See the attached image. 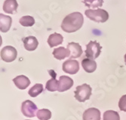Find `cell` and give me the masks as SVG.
<instances>
[{"mask_svg": "<svg viewBox=\"0 0 126 120\" xmlns=\"http://www.w3.org/2000/svg\"><path fill=\"white\" fill-rule=\"evenodd\" d=\"M84 23L83 15L80 12H73L66 15L61 23V29L68 33L76 32L81 29Z\"/></svg>", "mask_w": 126, "mask_h": 120, "instance_id": "1", "label": "cell"}, {"mask_svg": "<svg viewBox=\"0 0 126 120\" xmlns=\"http://www.w3.org/2000/svg\"><path fill=\"white\" fill-rule=\"evenodd\" d=\"M86 17L97 23H105L109 18V14L104 9H88L85 12Z\"/></svg>", "mask_w": 126, "mask_h": 120, "instance_id": "2", "label": "cell"}, {"mask_svg": "<svg viewBox=\"0 0 126 120\" xmlns=\"http://www.w3.org/2000/svg\"><path fill=\"white\" fill-rule=\"evenodd\" d=\"M91 91L92 89L88 84L79 86L76 87L75 91V98L79 102H85L90 98L91 95Z\"/></svg>", "mask_w": 126, "mask_h": 120, "instance_id": "3", "label": "cell"}, {"mask_svg": "<svg viewBox=\"0 0 126 120\" xmlns=\"http://www.w3.org/2000/svg\"><path fill=\"white\" fill-rule=\"evenodd\" d=\"M102 46L96 41H90L86 45L85 55L87 58L94 60L99 57L101 53Z\"/></svg>", "mask_w": 126, "mask_h": 120, "instance_id": "4", "label": "cell"}, {"mask_svg": "<svg viewBox=\"0 0 126 120\" xmlns=\"http://www.w3.org/2000/svg\"><path fill=\"white\" fill-rule=\"evenodd\" d=\"M0 55H1V58L3 61L10 63V62L14 61L17 58V52L15 48L8 45V46L4 47L3 49H2Z\"/></svg>", "mask_w": 126, "mask_h": 120, "instance_id": "5", "label": "cell"}, {"mask_svg": "<svg viewBox=\"0 0 126 120\" xmlns=\"http://www.w3.org/2000/svg\"><path fill=\"white\" fill-rule=\"evenodd\" d=\"M37 106L31 101H25L22 103L21 105V111L25 116L29 118H32L37 113Z\"/></svg>", "mask_w": 126, "mask_h": 120, "instance_id": "6", "label": "cell"}, {"mask_svg": "<svg viewBox=\"0 0 126 120\" xmlns=\"http://www.w3.org/2000/svg\"><path fill=\"white\" fill-rule=\"evenodd\" d=\"M63 70L66 73L74 75L79 70V64L76 60L70 59L66 61L62 66Z\"/></svg>", "mask_w": 126, "mask_h": 120, "instance_id": "7", "label": "cell"}, {"mask_svg": "<svg viewBox=\"0 0 126 120\" xmlns=\"http://www.w3.org/2000/svg\"><path fill=\"white\" fill-rule=\"evenodd\" d=\"M73 86V80L69 76H61L59 78V87L58 91L63 92L70 89Z\"/></svg>", "mask_w": 126, "mask_h": 120, "instance_id": "8", "label": "cell"}, {"mask_svg": "<svg viewBox=\"0 0 126 120\" xmlns=\"http://www.w3.org/2000/svg\"><path fill=\"white\" fill-rule=\"evenodd\" d=\"M67 49L70 51V58H78L82 54V47L79 43L76 42H70L67 45Z\"/></svg>", "mask_w": 126, "mask_h": 120, "instance_id": "9", "label": "cell"}, {"mask_svg": "<svg viewBox=\"0 0 126 120\" xmlns=\"http://www.w3.org/2000/svg\"><path fill=\"white\" fill-rule=\"evenodd\" d=\"M23 42H24V45L25 49L29 51L36 50L39 45V42L35 36H32V35L25 37L23 39Z\"/></svg>", "mask_w": 126, "mask_h": 120, "instance_id": "10", "label": "cell"}, {"mask_svg": "<svg viewBox=\"0 0 126 120\" xmlns=\"http://www.w3.org/2000/svg\"><path fill=\"white\" fill-rule=\"evenodd\" d=\"M83 120H100V112L96 108H89L83 113Z\"/></svg>", "mask_w": 126, "mask_h": 120, "instance_id": "11", "label": "cell"}, {"mask_svg": "<svg viewBox=\"0 0 126 120\" xmlns=\"http://www.w3.org/2000/svg\"><path fill=\"white\" fill-rule=\"evenodd\" d=\"M12 18L10 16L0 14V30L2 33H7L11 26Z\"/></svg>", "mask_w": 126, "mask_h": 120, "instance_id": "12", "label": "cell"}, {"mask_svg": "<svg viewBox=\"0 0 126 120\" xmlns=\"http://www.w3.org/2000/svg\"><path fill=\"white\" fill-rule=\"evenodd\" d=\"M13 82L15 83V85L21 90H24L26 89L30 85V79L24 76V75H21V76H18L17 77H15L13 79Z\"/></svg>", "mask_w": 126, "mask_h": 120, "instance_id": "13", "label": "cell"}, {"mask_svg": "<svg viewBox=\"0 0 126 120\" xmlns=\"http://www.w3.org/2000/svg\"><path fill=\"white\" fill-rule=\"evenodd\" d=\"M18 4L17 0H5L4 2L2 8L3 11L7 14H14L17 11Z\"/></svg>", "mask_w": 126, "mask_h": 120, "instance_id": "14", "label": "cell"}, {"mask_svg": "<svg viewBox=\"0 0 126 120\" xmlns=\"http://www.w3.org/2000/svg\"><path fill=\"white\" fill-rule=\"evenodd\" d=\"M49 73L52 76V78L49 79L46 83V89L49 91H58L59 87V80L56 79V73L53 70H49Z\"/></svg>", "mask_w": 126, "mask_h": 120, "instance_id": "15", "label": "cell"}, {"mask_svg": "<svg viewBox=\"0 0 126 120\" xmlns=\"http://www.w3.org/2000/svg\"><path fill=\"white\" fill-rule=\"evenodd\" d=\"M82 66L84 70L87 73H94L97 69V63L94 61V60L90 58H85L82 61Z\"/></svg>", "mask_w": 126, "mask_h": 120, "instance_id": "16", "label": "cell"}, {"mask_svg": "<svg viewBox=\"0 0 126 120\" xmlns=\"http://www.w3.org/2000/svg\"><path fill=\"white\" fill-rule=\"evenodd\" d=\"M63 41V37L62 36L61 34L54 33L49 35V37L48 39V44L51 48H53L62 44Z\"/></svg>", "mask_w": 126, "mask_h": 120, "instance_id": "17", "label": "cell"}, {"mask_svg": "<svg viewBox=\"0 0 126 120\" xmlns=\"http://www.w3.org/2000/svg\"><path fill=\"white\" fill-rule=\"evenodd\" d=\"M53 55L54 57L58 60H63L66 57H70V52L67 49H65L63 47H59L57 48L53 51Z\"/></svg>", "mask_w": 126, "mask_h": 120, "instance_id": "18", "label": "cell"}, {"mask_svg": "<svg viewBox=\"0 0 126 120\" xmlns=\"http://www.w3.org/2000/svg\"><path fill=\"white\" fill-rule=\"evenodd\" d=\"M43 90H44V88H43V86L42 85V84H36L35 86H32L30 89L28 94H30V97L36 98L43 91Z\"/></svg>", "mask_w": 126, "mask_h": 120, "instance_id": "19", "label": "cell"}, {"mask_svg": "<svg viewBox=\"0 0 126 120\" xmlns=\"http://www.w3.org/2000/svg\"><path fill=\"white\" fill-rule=\"evenodd\" d=\"M19 23L23 27H32L35 23V19L32 16H24L19 20Z\"/></svg>", "mask_w": 126, "mask_h": 120, "instance_id": "20", "label": "cell"}, {"mask_svg": "<svg viewBox=\"0 0 126 120\" xmlns=\"http://www.w3.org/2000/svg\"><path fill=\"white\" fill-rule=\"evenodd\" d=\"M36 116L40 120H49L51 118V112L47 109H42L38 110Z\"/></svg>", "mask_w": 126, "mask_h": 120, "instance_id": "21", "label": "cell"}, {"mask_svg": "<svg viewBox=\"0 0 126 120\" xmlns=\"http://www.w3.org/2000/svg\"><path fill=\"white\" fill-rule=\"evenodd\" d=\"M104 120H120V116L116 111L107 110L104 113Z\"/></svg>", "mask_w": 126, "mask_h": 120, "instance_id": "22", "label": "cell"}, {"mask_svg": "<svg viewBox=\"0 0 126 120\" xmlns=\"http://www.w3.org/2000/svg\"><path fill=\"white\" fill-rule=\"evenodd\" d=\"M84 4L88 8H99L103 5L104 0H83Z\"/></svg>", "mask_w": 126, "mask_h": 120, "instance_id": "23", "label": "cell"}, {"mask_svg": "<svg viewBox=\"0 0 126 120\" xmlns=\"http://www.w3.org/2000/svg\"><path fill=\"white\" fill-rule=\"evenodd\" d=\"M119 107L120 110L126 112V94L122 96L119 101Z\"/></svg>", "mask_w": 126, "mask_h": 120, "instance_id": "24", "label": "cell"}, {"mask_svg": "<svg viewBox=\"0 0 126 120\" xmlns=\"http://www.w3.org/2000/svg\"><path fill=\"white\" fill-rule=\"evenodd\" d=\"M124 59H125V64H126V54H125V56H124Z\"/></svg>", "mask_w": 126, "mask_h": 120, "instance_id": "25", "label": "cell"}]
</instances>
